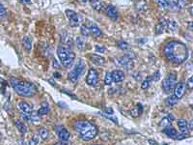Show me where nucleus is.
I'll use <instances>...</instances> for the list:
<instances>
[{
  "instance_id": "nucleus-34",
  "label": "nucleus",
  "mask_w": 193,
  "mask_h": 145,
  "mask_svg": "<svg viewBox=\"0 0 193 145\" xmlns=\"http://www.w3.org/2000/svg\"><path fill=\"white\" fill-rule=\"evenodd\" d=\"M113 82V80H112V76H111V73H107L105 76V78H104V83L106 85H110Z\"/></svg>"
},
{
  "instance_id": "nucleus-22",
  "label": "nucleus",
  "mask_w": 193,
  "mask_h": 145,
  "mask_svg": "<svg viewBox=\"0 0 193 145\" xmlns=\"http://www.w3.org/2000/svg\"><path fill=\"white\" fill-rule=\"evenodd\" d=\"M22 45H23V48L25 51H30V49H31V47H32V44H31V40L29 37H27L25 36L23 38L22 40Z\"/></svg>"
},
{
  "instance_id": "nucleus-21",
  "label": "nucleus",
  "mask_w": 193,
  "mask_h": 145,
  "mask_svg": "<svg viewBox=\"0 0 193 145\" xmlns=\"http://www.w3.org/2000/svg\"><path fill=\"white\" fill-rule=\"evenodd\" d=\"M178 29V24L174 20H170V22H167V25L165 30L169 31V32H175Z\"/></svg>"
},
{
  "instance_id": "nucleus-11",
  "label": "nucleus",
  "mask_w": 193,
  "mask_h": 145,
  "mask_svg": "<svg viewBox=\"0 0 193 145\" xmlns=\"http://www.w3.org/2000/svg\"><path fill=\"white\" fill-rule=\"evenodd\" d=\"M175 96L177 97V99H180L182 98L184 93H186V85L183 83V82H179L175 85Z\"/></svg>"
},
{
  "instance_id": "nucleus-31",
  "label": "nucleus",
  "mask_w": 193,
  "mask_h": 145,
  "mask_svg": "<svg viewBox=\"0 0 193 145\" xmlns=\"http://www.w3.org/2000/svg\"><path fill=\"white\" fill-rule=\"evenodd\" d=\"M151 80H152V77H147L144 80H143L142 84H141V88L142 89H147L149 88L150 83H151Z\"/></svg>"
},
{
  "instance_id": "nucleus-27",
  "label": "nucleus",
  "mask_w": 193,
  "mask_h": 145,
  "mask_svg": "<svg viewBox=\"0 0 193 145\" xmlns=\"http://www.w3.org/2000/svg\"><path fill=\"white\" fill-rule=\"evenodd\" d=\"M178 100L179 99H177V97H176L175 95H171V96L167 98L166 103H167L168 106H175L176 103H178Z\"/></svg>"
},
{
  "instance_id": "nucleus-35",
  "label": "nucleus",
  "mask_w": 193,
  "mask_h": 145,
  "mask_svg": "<svg viewBox=\"0 0 193 145\" xmlns=\"http://www.w3.org/2000/svg\"><path fill=\"white\" fill-rule=\"evenodd\" d=\"M80 31H81V34L83 35V36H89L91 33H90V31H89V29H88V27L85 25V24H83V25H81V29H80Z\"/></svg>"
},
{
  "instance_id": "nucleus-6",
  "label": "nucleus",
  "mask_w": 193,
  "mask_h": 145,
  "mask_svg": "<svg viewBox=\"0 0 193 145\" xmlns=\"http://www.w3.org/2000/svg\"><path fill=\"white\" fill-rule=\"evenodd\" d=\"M115 64L117 66H120V67L124 68L126 70H130L133 67V61L130 58L126 57V56H123V57H116L114 59Z\"/></svg>"
},
{
  "instance_id": "nucleus-41",
  "label": "nucleus",
  "mask_w": 193,
  "mask_h": 145,
  "mask_svg": "<svg viewBox=\"0 0 193 145\" xmlns=\"http://www.w3.org/2000/svg\"><path fill=\"white\" fill-rule=\"evenodd\" d=\"M55 145H72V143L70 142L69 140H66V141H61V142L56 143Z\"/></svg>"
},
{
  "instance_id": "nucleus-25",
  "label": "nucleus",
  "mask_w": 193,
  "mask_h": 145,
  "mask_svg": "<svg viewBox=\"0 0 193 145\" xmlns=\"http://www.w3.org/2000/svg\"><path fill=\"white\" fill-rule=\"evenodd\" d=\"M130 112H131V115H132L133 117H138V116L143 112V106H141V103H138L137 109H133Z\"/></svg>"
},
{
  "instance_id": "nucleus-13",
  "label": "nucleus",
  "mask_w": 193,
  "mask_h": 145,
  "mask_svg": "<svg viewBox=\"0 0 193 145\" xmlns=\"http://www.w3.org/2000/svg\"><path fill=\"white\" fill-rule=\"evenodd\" d=\"M178 127L180 131V134L183 135H188V126H187V122L184 119H180L178 120Z\"/></svg>"
},
{
  "instance_id": "nucleus-14",
  "label": "nucleus",
  "mask_w": 193,
  "mask_h": 145,
  "mask_svg": "<svg viewBox=\"0 0 193 145\" xmlns=\"http://www.w3.org/2000/svg\"><path fill=\"white\" fill-rule=\"evenodd\" d=\"M111 76H112V80L114 82H122L123 80H125V74L122 71H119V70H115L111 73Z\"/></svg>"
},
{
  "instance_id": "nucleus-8",
  "label": "nucleus",
  "mask_w": 193,
  "mask_h": 145,
  "mask_svg": "<svg viewBox=\"0 0 193 145\" xmlns=\"http://www.w3.org/2000/svg\"><path fill=\"white\" fill-rule=\"evenodd\" d=\"M98 72L95 69H90L87 78H86V82H87V84L91 85V86H95L98 83Z\"/></svg>"
},
{
  "instance_id": "nucleus-17",
  "label": "nucleus",
  "mask_w": 193,
  "mask_h": 145,
  "mask_svg": "<svg viewBox=\"0 0 193 145\" xmlns=\"http://www.w3.org/2000/svg\"><path fill=\"white\" fill-rule=\"evenodd\" d=\"M70 132L64 129V128H60V130L58 131V138L62 140V141H66V140H69L70 138Z\"/></svg>"
},
{
  "instance_id": "nucleus-32",
  "label": "nucleus",
  "mask_w": 193,
  "mask_h": 145,
  "mask_svg": "<svg viewBox=\"0 0 193 145\" xmlns=\"http://www.w3.org/2000/svg\"><path fill=\"white\" fill-rule=\"evenodd\" d=\"M155 2L158 3V6L164 8V9H167V8L170 7V3H168L166 0H155Z\"/></svg>"
},
{
  "instance_id": "nucleus-37",
  "label": "nucleus",
  "mask_w": 193,
  "mask_h": 145,
  "mask_svg": "<svg viewBox=\"0 0 193 145\" xmlns=\"http://www.w3.org/2000/svg\"><path fill=\"white\" fill-rule=\"evenodd\" d=\"M38 141H39V140H38V136H37V135H33L31 140H30V145H37Z\"/></svg>"
},
{
  "instance_id": "nucleus-18",
  "label": "nucleus",
  "mask_w": 193,
  "mask_h": 145,
  "mask_svg": "<svg viewBox=\"0 0 193 145\" xmlns=\"http://www.w3.org/2000/svg\"><path fill=\"white\" fill-rule=\"evenodd\" d=\"M166 25H167V20L161 19L160 22H159L157 25V27H155V32H157V34L158 35L161 34V33L166 29Z\"/></svg>"
},
{
  "instance_id": "nucleus-1",
  "label": "nucleus",
  "mask_w": 193,
  "mask_h": 145,
  "mask_svg": "<svg viewBox=\"0 0 193 145\" xmlns=\"http://www.w3.org/2000/svg\"><path fill=\"white\" fill-rule=\"evenodd\" d=\"M164 54L174 64H182L187 59L188 51L186 45L179 41L169 42L164 48Z\"/></svg>"
},
{
  "instance_id": "nucleus-43",
  "label": "nucleus",
  "mask_w": 193,
  "mask_h": 145,
  "mask_svg": "<svg viewBox=\"0 0 193 145\" xmlns=\"http://www.w3.org/2000/svg\"><path fill=\"white\" fill-rule=\"evenodd\" d=\"M53 67H54L55 69H59L60 67H59V65H58V63H57V61L54 59L53 60Z\"/></svg>"
},
{
  "instance_id": "nucleus-4",
  "label": "nucleus",
  "mask_w": 193,
  "mask_h": 145,
  "mask_svg": "<svg viewBox=\"0 0 193 145\" xmlns=\"http://www.w3.org/2000/svg\"><path fill=\"white\" fill-rule=\"evenodd\" d=\"M57 54L61 61L62 65H64L65 67H69L71 66L75 59V53L72 51V49L70 48L69 45H60L58 48H57Z\"/></svg>"
},
{
  "instance_id": "nucleus-2",
  "label": "nucleus",
  "mask_w": 193,
  "mask_h": 145,
  "mask_svg": "<svg viewBox=\"0 0 193 145\" xmlns=\"http://www.w3.org/2000/svg\"><path fill=\"white\" fill-rule=\"evenodd\" d=\"M73 127L78 135L84 140H92L98 135L97 127L86 120H78L75 123Z\"/></svg>"
},
{
  "instance_id": "nucleus-3",
  "label": "nucleus",
  "mask_w": 193,
  "mask_h": 145,
  "mask_svg": "<svg viewBox=\"0 0 193 145\" xmlns=\"http://www.w3.org/2000/svg\"><path fill=\"white\" fill-rule=\"evenodd\" d=\"M10 83L14 87L16 92L22 97H32L37 93V87L31 82L21 81L16 77H11Z\"/></svg>"
},
{
  "instance_id": "nucleus-45",
  "label": "nucleus",
  "mask_w": 193,
  "mask_h": 145,
  "mask_svg": "<svg viewBox=\"0 0 193 145\" xmlns=\"http://www.w3.org/2000/svg\"><path fill=\"white\" fill-rule=\"evenodd\" d=\"M48 81H49V83H51L52 85H54V86H55V82L53 81V80H48Z\"/></svg>"
},
{
  "instance_id": "nucleus-10",
  "label": "nucleus",
  "mask_w": 193,
  "mask_h": 145,
  "mask_svg": "<svg viewBox=\"0 0 193 145\" xmlns=\"http://www.w3.org/2000/svg\"><path fill=\"white\" fill-rule=\"evenodd\" d=\"M164 132H165V134L169 136V138H174V139H183V138H186V135H183L182 134H179V132L176 131L174 128H171V127L167 128V129L164 130Z\"/></svg>"
},
{
  "instance_id": "nucleus-15",
  "label": "nucleus",
  "mask_w": 193,
  "mask_h": 145,
  "mask_svg": "<svg viewBox=\"0 0 193 145\" xmlns=\"http://www.w3.org/2000/svg\"><path fill=\"white\" fill-rule=\"evenodd\" d=\"M106 14H107V16H109L110 19H114V20H116L118 19V16H119L117 9L112 5L107 6V8H106Z\"/></svg>"
},
{
  "instance_id": "nucleus-44",
  "label": "nucleus",
  "mask_w": 193,
  "mask_h": 145,
  "mask_svg": "<svg viewBox=\"0 0 193 145\" xmlns=\"http://www.w3.org/2000/svg\"><path fill=\"white\" fill-rule=\"evenodd\" d=\"M21 2L25 5H30L31 4V0H21Z\"/></svg>"
},
{
  "instance_id": "nucleus-16",
  "label": "nucleus",
  "mask_w": 193,
  "mask_h": 145,
  "mask_svg": "<svg viewBox=\"0 0 193 145\" xmlns=\"http://www.w3.org/2000/svg\"><path fill=\"white\" fill-rule=\"evenodd\" d=\"M90 59H91V61L93 62L94 64L98 65V66L104 65V62H105L104 57H101L100 55H97V54H91V55H90Z\"/></svg>"
},
{
  "instance_id": "nucleus-33",
  "label": "nucleus",
  "mask_w": 193,
  "mask_h": 145,
  "mask_svg": "<svg viewBox=\"0 0 193 145\" xmlns=\"http://www.w3.org/2000/svg\"><path fill=\"white\" fill-rule=\"evenodd\" d=\"M118 47L123 51H126L129 48V44L125 42V41H119L118 42Z\"/></svg>"
},
{
  "instance_id": "nucleus-5",
  "label": "nucleus",
  "mask_w": 193,
  "mask_h": 145,
  "mask_svg": "<svg viewBox=\"0 0 193 145\" xmlns=\"http://www.w3.org/2000/svg\"><path fill=\"white\" fill-rule=\"evenodd\" d=\"M177 83V74L175 73H169L168 76L164 78V80L162 82V87L164 91L166 92H171L172 90L174 89V87Z\"/></svg>"
},
{
  "instance_id": "nucleus-39",
  "label": "nucleus",
  "mask_w": 193,
  "mask_h": 145,
  "mask_svg": "<svg viewBox=\"0 0 193 145\" xmlns=\"http://www.w3.org/2000/svg\"><path fill=\"white\" fill-rule=\"evenodd\" d=\"M159 77H160V73H159V71H157L155 73V74H154V80L155 81H158V80H159Z\"/></svg>"
},
{
  "instance_id": "nucleus-7",
  "label": "nucleus",
  "mask_w": 193,
  "mask_h": 145,
  "mask_svg": "<svg viewBox=\"0 0 193 145\" xmlns=\"http://www.w3.org/2000/svg\"><path fill=\"white\" fill-rule=\"evenodd\" d=\"M66 15H67V16H68L70 24H71L72 27H76V26L79 25V23H80L79 16L77 15L75 11L67 10V11H66Z\"/></svg>"
},
{
  "instance_id": "nucleus-42",
  "label": "nucleus",
  "mask_w": 193,
  "mask_h": 145,
  "mask_svg": "<svg viewBox=\"0 0 193 145\" xmlns=\"http://www.w3.org/2000/svg\"><path fill=\"white\" fill-rule=\"evenodd\" d=\"M187 86L189 87V88H192V86H193V84H192V77H190L187 80Z\"/></svg>"
},
{
  "instance_id": "nucleus-12",
  "label": "nucleus",
  "mask_w": 193,
  "mask_h": 145,
  "mask_svg": "<svg viewBox=\"0 0 193 145\" xmlns=\"http://www.w3.org/2000/svg\"><path fill=\"white\" fill-rule=\"evenodd\" d=\"M86 26L88 27L90 33L93 34L95 37H101L102 36V32H101V29L97 26V24L89 22H87V24H86Z\"/></svg>"
},
{
  "instance_id": "nucleus-20",
  "label": "nucleus",
  "mask_w": 193,
  "mask_h": 145,
  "mask_svg": "<svg viewBox=\"0 0 193 145\" xmlns=\"http://www.w3.org/2000/svg\"><path fill=\"white\" fill-rule=\"evenodd\" d=\"M49 110H50V109H49L48 103H44L42 105V106L40 107V109L37 111V112H38V114L40 116H42V115H47L49 112Z\"/></svg>"
},
{
  "instance_id": "nucleus-46",
  "label": "nucleus",
  "mask_w": 193,
  "mask_h": 145,
  "mask_svg": "<svg viewBox=\"0 0 193 145\" xmlns=\"http://www.w3.org/2000/svg\"><path fill=\"white\" fill-rule=\"evenodd\" d=\"M84 2H92V1H94V0H83Z\"/></svg>"
},
{
  "instance_id": "nucleus-24",
  "label": "nucleus",
  "mask_w": 193,
  "mask_h": 145,
  "mask_svg": "<svg viewBox=\"0 0 193 145\" xmlns=\"http://www.w3.org/2000/svg\"><path fill=\"white\" fill-rule=\"evenodd\" d=\"M15 125H16V129H18L20 132H21L22 135H24L25 132H27V128H26V126L24 125V124L22 123V122H20V121H16L15 122Z\"/></svg>"
},
{
  "instance_id": "nucleus-19",
  "label": "nucleus",
  "mask_w": 193,
  "mask_h": 145,
  "mask_svg": "<svg viewBox=\"0 0 193 145\" xmlns=\"http://www.w3.org/2000/svg\"><path fill=\"white\" fill-rule=\"evenodd\" d=\"M84 69H85V63L80 59V60H78V62L76 63L75 67V69H73V70H75V71L77 74H78V76H81L82 73H83V71H84Z\"/></svg>"
},
{
  "instance_id": "nucleus-30",
  "label": "nucleus",
  "mask_w": 193,
  "mask_h": 145,
  "mask_svg": "<svg viewBox=\"0 0 193 145\" xmlns=\"http://www.w3.org/2000/svg\"><path fill=\"white\" fill-rule=\"evenodd\" d=\"M39 135L42 138V139H47L48 138V132L46 128H41L39 130Z\"/></svg>"
},
{
  "instance_id": "nucleus-23",
  "label": "nucleus",
  "mask_w": 193,
  "mask_h": 145,
  "mask_svg": "<svg viewBox=\"0 0 193 145\" xmlns=\"http://www.w3.org/2000/svg\"><path fill=\"white\" fill-rule=\"evenodd\" d=\"M78 74H77L75 70H72L69 73V80L72 82V83H76L77 82V80H78Z\"/></svg>"
},
{
  "instance_id": "nucleus-9",
  "label": "nucleus",
  "mask_w": 193,
  "mask_h": 145,
  "mask_svg": "<svg viewBox=\"0 0 193 145\" xmlns=\"http://www.w3.org/2000/svg\"><path fill=\"white\" fill-rule=\"evenodd\" d=\"M18 109L21 112V115H30L33 112L32 106L26 102H19L18 103Z\"/></svg>"
},
{
  "instance_id": "nucleus-40",
  "label": "nucleus",
  "mask_w": 193,
  "mask_h": 145,
  "mask_svg": "<svg viewBox=\"0 0 193 145\" xmlns=\"http://www.w3.org/2000/svg\"><path fill=\"white\" fill-rule=\"evenodd\" d=\"M5 13H6V10H5V8L3 7L2 4H0V16H4V15H5Z\"/></svg>"
},
{
  "instance_id": "nucleus-28",
  "label": "nucleus",
  "mask_w": 193,
  "mask_h": 145,
  "mask_svg": "<svg viewBox=\"0 0 193 145\" xmlns=\"http://www.w3.org/2000/svg\"><path fill=\"white\" fill-rule=\"evenodd\" d=\"M92 7L94 10L96 11H101L102 9V3L100 1V0H94V1L91 2Z\"/></svg>"
},
{
  "instance_id": "nucleus-26",
  "label": "nucleus",
  "mask_w": 193,
  "mask_h": 145,
  "mask_svg": "<svg viewBox=\"0 0 193 145\" xmlns=\"http://www.w3.org/2000/svg\"><path fill=\"white\" fill-rule=\"evenodd\" d=\"M159 126H160V128L163 130L167 129V128L171 127V120L168 119V118H163L162 121L160 122V124H159Z\"/></svg>"
},
{
  "instance_id": "nucleus-38",
  "label": "nucleus",
  "mask_w": 193,
  "mask_h": 145,
  "mask_svg": "<svg viewBox=\"0 0 193 145\" xmlns=\"http://www.w3.org/2000/svg\"><path fill=\"white\" fill-rule=\"evenodd\" d=\"M96 51L101 53H104L105 51V48L102 47V45H96Z\"/></svg>"
},
{
  "instance_id": "nucleus-36",
  "label": "nucleus",
  "mask_w": 193,
  "mask_h": 145,
  "mask_svg": "<svg viewBox=\"0 0 193 145\" xmlns=\"http://www.w3.org/2000/svg\"><path fill=\"white\" fill-rule=\"evenodd\" d=\"M101 115H104V117H106V118H108L109 120H111V121H113V122H115V123H118V121H117V118L116 117H114V116H111V114H105V113H104V112H101Z\"/></svg>"
},
{
  "instance_id": "nucleus-48",
  "label": "nucleus",
  "mask_w": 193,
  "mask_h": 145,
  "mask_svg": "<svg viewBox=\"0 0 193 145\" xmlns=\"http://www.w3.org/2000/svg\"><path fill=\"white\" fill-rule=\"evenodd\" d=\"M189 128H190V130H192V121H190V124H189Z\"/></svg>"
},
{
  "instance_id": "nucleus-29",
  "label": "nucleus",
  "mask_w": 193,
  "mask_h": 145,
  "mask_svg": "<svg viewBox=\"0 0 193 145\" xmlns=\"http://www.w3.org/2000/svg\"><path fill=\"white\" fill-rule=\"evenodd\" d=\"M76 45H77V48H78V49H80V51H83V49H84L85 42H84V40L81 38V37H78V38L76 39Z\"/></svg>"
},
{
  "instance_id": "nucleus-47",
  "label": "nucleus",
  "mask_w": 193,
  "mask_h": 145,
  "mask_svg": "<svg viewBox=\"0 0 193 145\" xmlns=\"http://www.w3.org/2000/svg\"><path fill=\"white\" fill-rule=\"evenodd\" d=\"M54 76H55V77H61V76H60V74H57V73L54 74Z\"/></svg>"
}]
</instances>
